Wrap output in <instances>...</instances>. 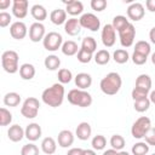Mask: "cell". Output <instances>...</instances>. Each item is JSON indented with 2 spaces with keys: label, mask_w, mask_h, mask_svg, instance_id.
<instances>
[{
  "label": "cell",
  "mask_w": 155,
  "mask_h": 155,
  "mask_svg": "<svg viewBox=\"0 0 155 155\" xmlns=\"http://www.w3.org/2000/svg\"><path fill=\"white\" fill-rule=\"evenodd\" d=\"M64 94H65L64 86L61 82H56L51 87H47L42 91L41 99L46 105L57 108V107L62 105V103L64 101Z\"/></svg>",
  "instance_id": "1"
},
{
  "label": "cell",
  "mask_w": 155,
  "mask_h": 155,
  "mask_svg": "<svg viewBox=\"0 0 155 155\" xmlns=\"http://www.w3.org/2000/svg\"><path fill=\"white\" fill-rule=\"evenodd\" d=\"M122 86V79L120 76L119 73L116 71H110L99 82V87H101V91L104 93V94H108V96H114L116 94L120 88Z\"/></svg>",
  "instance_id": "2"
},
{
  "label": "cell",
  "mask_w": 155,
  "mask_h": 155,
  "mask_svg": "<svg viewBox=\"0 0 155 155\" xmlns=\"http://www.w3.org/2000/svg\"><path fill=\"white\" fill-rule=\"evenodd\" d=\"M68 102L73 105L80 107V108H87L92 104L93 99L92 96L86 91V90H80V88H73L68 92Z\"/></svg>",
  "instance_id": "3"
},
{
  "label": "cell",
  "mask_w": 155,
  "mask_h": 155,
  "mask_svg": "<svg viewBox=\"0 0 155 155\" xmlns=\"http://www.w3.org/2000/svg\"><path fill=\"white\" fill-rule=\"evenodd\" d=\"M18 61H19V56L13 50L4 51L1 54V65H2L4 70L8 74H15V73L19 71Z\"/></svg>",
  "instance_id": "4"
},
{
  "label": "cell",
  "mask_w": 155,
  "mask_h": 155,
  "mask_svg": "<svg viewBox=\"0 0 155 155\" xmlns=\"http://www.w3.org/2000/svg\"><path fill=\"white\" fill-rule=\"evenodd\" d=\"M150 128H151V120L148 116H140L133 122L131 127V134L136 139H142Z\"/></svg>",
  "instance_id": "5"
},
{
  "label": "cell",
  "mask_w": 155,
  "mask_h": 155,
  "mask_svg": "<svg viewBox=\"0 0 155 155\" xmlns=\"http://www.w3.org/2000/svg\"><path fill=\"white\" fill-rule=\"evenodd\" d=\"M39 108H40L39 99L35 97H28L21 107V114L27 119H34L38 116Z\"/></svg>",
  "instance_id": "6"
},
{
  "label": "cell",
  "mask_w": 155,
  "mask_h": 155,
  "mask_svg": "<svg viewBox=\"0 0 155 155\" xmlns=\"http://www.w3.org/2000/svg\"><path fill=\"white\" fill-rule=\"evenodd\" d=\"M63 42H64L63 36L58 31H48L42 40L44 48L47 51H51V52H54L58 48H61Z\"/></svg>",
  "instance_id": "7"
},
{
  "label": "cell",
  "mask_w": 155,
  "mask_h": 155,
  "mask_svg": "<svg viewBox=\"0 0 155 155\" xmlns=\"http://www.w3.org/2000/svg\"><path fill=\"white\" fill-rule=\"evenodd\" d=\"M79 19H80L81 27L85 29H88L91 31H97L101 28V19L94 13H91V12L82 13Z\"/></svg>",
  "instance_id": "8"
},
{
  "label": "cell",
  "mask_w": 155,
  "mask_h": 155,
  "mask_svg": "<svg viewBox=\"0 0 155 155\" xmlns=\"http://www.w3.org/2000/svg\"><path fill=\"white\" fill-rule=\"evenodd\" d=\"M134 38H136V28L132 23H130L125 29H122L121 31H119V40L122 47H131L134 42Z\"/></svg>",
  "instance_id": "9"
},
{
  "label": "cell",
  "mask_w": 155,
  "mask_h": 155,
  "mask_svg": "<svg viewBox=\"0 0 155 155\" xmlns=\"http://www.w3.org/2000/svg\"><path fill=\"white\" fill-rule=\"evenodd\" d=\"M101 39L105 47H113L116 41V30L111 24H105L101 31Z\"/></svg>",
  "instance_id": "10"
},
{
  "label": "cell",
  "mask_w": 155,
  "mask_h": 155,
  "mask_svg": "<svg viewBox=\"0 0 155 155\" xmlns=\"http://www.w3.org/2000/svg\"><path fill=\"white\" fill-rule=\"evenodd\" d=\"M29 39L33 42H39L42 41L45 35H46V29L45 25L40 22H34L30 27H29Z\"/></svg>",
  "instance_id": "11"
},
{
  "label": "cell",
  "mask_w": 155,
  "mask_h": 155,
  "mask_svg": "<svg viewBox=\"0 0 155 155\" xmlns=\"http://www.w3.org/2000/svg\"><path fill=\"white\" fill-rule=\"evenodd\" d=\"M28 33V28L25 23L22 21H16L10 25V34L16 40H23Z\"/></svg>",
  "instance_id": "12"
},
{
  "label": "cell",
  "mask_w": 155,
  "mask_h": 155,
  "mask_svg": "<svg viewBox=\"0 0 155 155\" xmlns=\"http://www.w3.org/2000/svg\"><path fill=\"white\" fill-rule=\"evenodd\" d=\"M144 15H145V10L143 4L140 2H132L127 7V17L133 22L140 21L144 17Z\"/></svg>",
  "instance_id": "13"
},
{
  "label": "cell",
  "mask_w": 155,
  "mask_h": 155,
  "mask_svg": "<svg viewBox=\"0 0 155 155\" xmlns=\"http://www.w3.org/2000/svg\"><path fill=\"white\" fill-rule=\"evenodd\" d=\"M28 0H13L12 1V15L18 18L23 19L28 15Z\"/></svg>",
  "instance_id": "14"
},
{
  "label": "cell",
  "mask_w": 155,
  "mask_h": 155,
  "mask_svg": "<svg viewBox=\"0 0 155 155\" xmlns=\"http://www.w3.org/2000/svg\"><path fill=\"white\" fill-rule=\"evenodd\" d=\"M25 131V138L29 140V142H35L38 140L41 134H42V130H41V126L36 122H31L29 125H27V127L24 128Z\"/></svg>",
  "instance_id": "15"
},
{
  "label": "cell",
  "mask_w": 155,
  "mask_h": 155,
  "mask_svg": "<svg viewBox=\"0 0 155 155\" xmlns=\"http://www.w3.org/2000/svg\"><path fill=\"white\" fill-rule=\"evenodd\" d=\"M57 143L61 148H69L74 143V133L70 130H62L58 133Z\"/></svg>",
  "instance_id": "16"
},
{
  "label": "cell",
  "mask_w": 155,
  "mask_h": 155,
  "mask_svg": "<svg viewBox=\"0 0 155 155\" xmlns=\"http://www.w3.org/2000/svg\"><path fill=\"white\" fill-rule=\"evenodd\" d=\"M81 24H80V19L75 18V17H71V18H68L65 24H64V31L70 35V36H75L78 35L80 31H81Z\"/></svg>",
  "instance_id": "17"
},
{
  "label": "cell",
  "mask_w": 155,
  "mask_h": 155,
  "mask_svg": "<svg viewBox=\"0 0 155 155\" xmlns=\"http://www.w3.org/2000/svg\"><path fill=\"white\" fill-rule=\"evenodd\" d=\"M7 137L11 142H21L24 137H25V131L22 128V126L15 124V125H11L7 130Z\"/></svg>",
  "instance_id": "18"
},
{
  "label": "cell",
  "mask_w": 155,
  "mask_h": 155,
  "mask_svg": "<svg viewBox=\"0 0 155 155\" xmlns=\"http://www.w3.org/2000/svg\"><path fill=\"white\" fill-rule=\"evenodd\" d=\"M65 4V12L73 17L79 16L84 11V4L79 0H70V1H64Z\"/></svg>",
  "instance_id": "19"
},
{
  "label": "cell",
  "mask_w": 155,
  "mask_h": 155,
  "mask_svg": "<svg viewBox=\"0 0 155 155\" xmlns=\"http://www.w3.org/2000/svg\"><path fill=\"white\" fill-rule=\"evenodd\" d=\"M92 134V127L88 122L82 121L78 125L76 130H75V136L80 139V140H87Z\"/></svg>",
  "instance_id": "20"
},
{
  "label": "cell",
  "mask_w": 155,
  "mask_h": 155,
  "mask_svg": "<svg viewBox=\"0 0 155 155\" xmlns=\"http://www.w3.org/2000/svg\"><path fill=\"white\" fill-rule=\"evenodd\" d=\"M75 85L80 90H87L92 85V76L88 73H79L74 78Z\"/></svg>",
  "instance_id": "21"
},
{
  "label": "cell",
  "mask_w": 155,
  "mask_h": 155,
  "mask_svg": "<svg viewBox=\"0 0 155 155\" xmlns=\"http://www.w3.org/2000/svg\"><path fill=\"white\" fill-rule=\"evenodd\" d=\"M151 78L148 75V74H140L138 75V78L136 79V85L134 87L136 88H139L142 91H145L148 93H150V90H151Z\"/></svg>",
  "instance_id": "22"
},
{
  "label": "cell",
  "mask_w": 155,
  "mask_h": 155,
  "mask_svg": "<svg viewBox=\"0 0 155 155\" xmlns=\"http://www.w3.org/2000/svg\"><path fill=\"white\" fill-rule=\"evenodd\" d=\"M40 145H41L42 153L46 154V155H52L57 150V142L52 137H45L41 140V144Z\"/></svg>",
  "instance_id": "23"
},
{
  "label": "cell",
  "mask_w": 155,
  "mask_h": 155,
  "mask_svg": "<svg viewBox=\"0 0 155 155\" xmlns=\"http://www.w3.org/2000/svg\"><path fill=\"white\" fill-rule=\"evenodd\" d=\"M50 21L56 25L65 24L67 22V12L63 8H54L50 13Z\"/></svg>",
  "instance_id": "24"
},
{
  "label": "cell",
  "mask_w": 155,
  "mask_h": 155,
  "mask_svg": "<svg viewBox=\"0 0 155 155\" xmlns=\"http://www.w3.org/2000/svg\"><path fill=\"white\" fill-rule=\"evenodd\" d=\"M30 13H31L33 18H34L36 22H40V23L47 18V11H46V8H45L42 5H40V4L33 5L31 8H30Z\"/></svg>",
  "instance_id": "25"
},
{
  "label": "cell",
  "mask_w": 155,
  "mask_h": 155,
  "mask_svg": "<svg viewBox=\"0 0 155 155\" xmlns=\"http://www.w3.org/2000/svg\"><path fill=\"white\" fill-rule=\"evenodd\" d=\"M35 67L31 63H23L19 67V76L23 80H31L35 76Z\"/></svg>",
  "instance_id": "26"
},
{
  "label": "cell",
  "mask_w": 155,
  "mask_h": 155,
  "mask_svg": "<svg viewBox=\"0 0 155 155\" xmlns=\"http://www.w3.org/2000/svg\"><path fill=\"white\" fill-rule=\"evenodd\" d=\"M79 50H80V48H79L78 44H76L74 40H67V41H64L63 45H62V47H61L62 53L65 54V56H69V57L78 54Z\"/></svg>",
  "instance_id": "27"
},
{
  "label": "cell",
  "mask_w": 155,
  "mask_h": 155,
  "mask_svg": "<svg viewBox=\"0 0 155 155\" xmlns=\"http://www.w3.org/2000/svg\"><path fill=\"white\" fill-rule=\"evenodd\" d=\"M21 101H22L21 94L17 92H7L2 99V102L6 107H17V105H19Z\"/></svg>",
  "instance_id": "28"
},
{
  "label": "cell",
  "mask_w": 155,
  "mask_h": 155,
  "mask_svg": "<svg viewBox=\"0 0 155 155\" xmlns=\"http://www.w3.org/2000/svg\"><path fill=\"white\" fill-rule=\"evenodd\" d=\"M93 59H94V62H96L98 65H105V64H108L109 61H110V52H109L108 50H105V48L98 50V51L94 53Z\"/></svg>",
  "instance_id": "29"
},
{
  "label": "cell",
  "mask_w": 155,
  "mask_h": 155,
  "mask_svg": "<svg viewBox=\"0 0 155 155\" xmlns=\"http://www.w3.org/2000/svg\"><path fill=\"white\" fill-rule=\"evenodd\" d=\"M44 65L47 70H51V71L57 70L61 65V59L56 54H48L44 61Z\"/></svg>",
  "instance_id": "30"
},
{
  "label": "cell",
  "mask_w": 155,
  "mask_h": 155,
  "mask_svg": "<svg viewBox=\"0 0 155 155\" xmlns=\"http://www.w3.org/2000/svg\"><path fill=\"white\" fill-rule=\"evenodd\" d=\"M81 48L86 50L87 52L96 53L97 52V41L92 36H85L81 41Z\"/></svg>",
  "instance_id": "31"
},
{
  "label": "cell",
  "mask_w": 155,
  "mask_h": 155,
  "mask_svg": "<svg viewBox=\"0 0 155 155\" xmlns=\"http://www.w3.org/2000/svg\"><path fill=\"white\" fill-rule=\"evenodd\" d=\"M113 59L117 63V64H125L128 62L130 59V53L127 52V50L125 48H117L114 51L113 53Z\"/></svg>",
  "instance_id": "32"
},
{
  "label": "cell",
  "mask_w": 155,
  "mask_h": 155,
  "mask_svg": "<svg viewBox=\"0 0 155 155\" xmlns=\"http://www.w3.org/2000/svg\"><path fill=\"white\" fill-rule=\"evenodd\" d=\"M128 24H130L128 19H127L125 16H122V15H117V16H115V17L113 18V22H111V25L114 27V29H115L117 33L121 31L122 29H125Z\"/></svg>",
  "instance_id": "33"
},
{
  "label": "cell",
  "mask_w": 155,
  "mask_h": 155,
  "mask_svg": "<svg viewBox=\"0 0 155 155\" xmlns=\"http://www.w3.org/2000/svg\"><path fill=\"white\" fill-rule=\"evenodd\" d=\"M134 52L140 53V54L148 57V56L151 53V46H150V44H149L148 41H145V40H139V41H137L136 45H134Z\"/></svg>",
  "instance_id": "34"
},
{
  "label": "cell",
  "mask_w": 155,
  "mask_h": 155,
  "mask_svg": "<svg viewBox=\"0 0 155 155\" xmlns=\"http://www.w3.org/2000/svg\"><path fill=\"white\" fill-rule=\"evenodd\" d=\"M150 104H151V102H150L149 97L142 98V99H138V101H133V108H134V110L138 111V113H144V111H147V110L150 108Z\"/></svg>",
  "instance_id": "35"
},
{
  "label": "cell",
  "mask_w": 155,
  "mask_h": 155,
  "mask_svg": "<svg viewBox=\"0 0 155 155\" xmlns=\"http://www.w3.org/2000/svg\"><path fill=\"white\" fill-rule=\"evenodd\" d=\"M109 143H110V145H111L113 149H115V150H117V151H121V150L124 149L126 142H125V138H124L121 134H113V136L110 137Z\"/></svg>",
  "instance_id": "36"
},
{
  "label": "cell",
  "mask_w": 155,
  "mask_h": 155,
  "mask_svg": "<svg viewBox=\"0 0 155 155\" xmlns=\"http://www.w3.org/2000/svg\"><path fill=\"white\" fill-rule=\"evenodd\" d=\"M149 145L145 142H138L132 145L131 153L132 155H147L149 153Z\"/></svg>",
  "instance_id": "37"
},
{
  "label": "cell",
  "mask_w": 155,
  "mask_h": 155,
  "mask_svg": "<svg viewBox=\"0 0 155 155\" xmlns=\"http://www.w3.org/2000/svg\"><path fill=\"white\" fill-rule=\"evenodd\" d=\"M91 145L93 148V150H103L107 145V139L103 134H97L92 138L91 140Z\"/></svg>",
  "instance_id": "38"
},
{
  "label": "cell",
  "mask_w": 155,
  "mask_h": 155,
  "mask_svg": "<svg viewBox=\"0 0 155 155\" xmlns=\"http://www.w3.org/2000/svg\"><path fill=\"white\" fill-rule=\"evenodd\" d=\"M73 80V73L68 69V68H62L58 69V81L64 85V84H69Z\"/></svg>",
  "instance_id": "39"
},
{
  "label": "cell",
  "mask_w": 155,
  "mask_h": 155,
  "mask_svg": "<svg viewBox=\"0 0 155 155\" xmlns=\"http://www.w3.org/2000/svg\"><path fill=\"white\" fill-rule=\"evenodd\" d=\"M12 122V114L8 109L2 107L0 109V125L1 126H7Z\"/></svg>",
  "instance_id": "40"
},
{
  "label": "cell",
  "mask_w": 155,
  "mask_h": 155,
  "mask_svg": "<svg viewBox=\"0 0 155 155\" xmlns=\"http://www.w3.org/2000/svg\"><path fill=\"white\" fill-rule=\"evenodd\" d=\"M39 148L34 143L24 144L21 149V155H39Z\"/></svg>",
  "instance_id": "41"
},
{
  "label": "cell",
  "mask_w": 155,
  "mask_h": 155,
  "mask_svg": "<svg viewBox=\"0 0 155 155\" xmlns=\"http://www.w3.org/2000/svg\"><path fill=\"white\" fill-rule=\"evenodd\" d=\"M76 58H78V61H79L80 63L86 64V63H90V62L92 61L93 53L87 52L86 50H84V48L80 47V50H79V52H78V54H76Z\"/></svg>",
  "instance_id": "42"
},
{
  "label": "cell",
  "mask_w": 155,
  "mask_h": 155,
  "mask_svg": "<svg viewBox=\"0 0 155 155\" xmlns=\"http://www.w3.org/2000/svg\"><path fill=\"white\" fill-rule=\"evenodd\" d=\"M11 22H12V16L6 11H1L0 12V27L1 28H6L7 25H10Z\"/></svg>",
  "instance_id": "43"
},
{
  "label": "cell",
  "mask_w": 155,
  "mask_h": 155,
  "mask_svg": "<svg viewBox=\"0 0 155 155\" xmlns=\"http://www.w3.org/2000/svg\"><path fill=\"white\" fill-rule=\"evenodd\" d=\"M107 5L108 2L105 0H91V7L97 12H102L103 10H105Z\"/></svg>",
  "instance_id": "44"
},
{
  "label": "cell",
  "mask_w": 155,
  "mask_h": 155,
  "mask_svg": "<svg viewBox=\"0 0 155 155\" xmlns=\"http://www.w3.org/2000/svg\"><path fill=\"white\" fill-rule=\"evenodd\" d=\"M131 59H132V62H133L136 65H143L144 63H147L148 57H147V56H143V54H140V53H137V52L133 51V53H132V56H131Z\"/></svg>",
  "instance_id": "45"
},
{
  "label": "cell",
  "mask_w": 155,
  "mask_h": 155,
  "mask_svg": "<svg viewBox=\"0 0 155 155\" xmlns=\"http://www.w3.org/2000/svg\"><path fill=\"white\" fill-rule=\"evenodd\" d=\"M131 97H132V99L133 101H138V99H142V98H147V97H149V93L148 92H145V91H142V90H139V88H133L132 90V92H131Z\"/></svg>",
  "instance_id": "46"
},
{
  "label": "cell",
  "mask_w": 155,
  "mask_h": 155,
  "mask_svg": "<svg viewBox=\"0 0 155 155\" xmlns=\"http://www.w3.org/2000/svg\"><path fill=\"white\" fill-rule=\"evenodd\" d=\"M144 139H145V143L150 147V145H155V127H151L147 134L144 136Z\"/></svg>",
  "instance_id": "47"
},
{
  "label": "cell",
  "mask_w": 155,
  "mask_h": 155,
  "mask_svg": "<svg viewBox=\"0 0 155 155\" xmlns=\"http://www.w3.org/2000/svg\"><path fill=\"white\" fill-rule=\"evenodd\" d=\"M84 150L81 148H70L67 153V155H84Z\"/></svg>",
  "instance_id": "48"
},
{
  "label": "cell",
  "mask_w": 155,
  "mask_h": 155,
  "mask_svg": "<svg viewBox=\"0 0 155 155\" xmlns=\"http://www.w3.org/2000/svg\"><path fill=\"white\" fill-rule=\"evenodd\" d=\"M145 7L150 12H155V0H147L145 1Z\"/></svg>",
  "instance_id": "49"
},
{
  "label": "cell",
  "mask_w": 155,
  "mask_h": 155,
  "mask_svg": "<svg viewBox=\"0 0 155 155\" xmlns=\"http://www.w3.org/2000/svg\"><path fill=\"white\" fill-rule=\"evenodd\" d=\"M10 5H12L10 0H0V8L1 10H6L7 7H10Z\"/></svg>",
  "instance_id": "50"
},
{
  "label": "cell",
  "mask_w": 155,
  "mask_h": 155,
  "mask_svg": "<svg viewBox=\"0 0 155 155\" xmlns=\"http://www.w3.org/2000/svg\"><path fill=\"white\" fill-rule=\"evenodd\" d=\"M149 39H150L151 44L155 45V27H153V28L150 29V31H149Z\"/></svg>",
  "instance_id": "51"
},
{
  "label": "cell",
  "mask_w": 155,
  "mask_h": 155,
  "mask_svg": "<svg viewBox=\"0 0 155 155\" xmlns=\"http://www.w3.org/2000/svg\"><path fill=\"white\" fill-rule=\"evenodd\" d=\"M102 155H119V151L111 148V149H107Z\"/></svg>",
  "instance_id": "52"
},
{
  "label": "cell",
  "mask_w": 155,
  "mask_h": 155,
  "mask_svg": "<svg viewBox=\"0 0 155 155\" xmlns=\"http://www.w3.org/2000/svg\"><path fill=\"white\" fill-rule=\"evenodd\" d=\"M84 155H97V154H96V150H93V149H85Z\"/></svg>",
  "instance_id": "53"
},
{
  "label": "cell",
  "mask_w": 155,
  "mask_h": 155,
  "mask_svg": "<svg viewBox=\"0 0 155 155\" xmlns=\"http://www.w3.org/2000/svg\"><path fill=\"white\" fill-rule=\"evenodd\" d=\"M149 99H150V102H151L153 104H155V90L150 91V93H149Z\"/></svg>",
  "instance_id": "54"
},
{
  "label": "cell",
  "mask_w": 155,
  "mask_h": 155,
  "mask_svg": "<svg viewBox=\"0 0 155 155\" xmlns=\"http://www.w3.org/2000/svg\"><path fill=\"white\" fill-rule=\"evenodd\" d=\"M150 58H151V63L155 65V52L151 53V57H150Z\"/></svg>",
  "instance_id": "55"
},
{
  "label": "cell",
  "mask_w": 155,
  "mask_h": 155,
  "mask_svg": "<svg viewBox=\"0 0 155 155\" xmlns=\"http://www.w3.org/2000/svg\"><path fill=\"white\" fill-rule=\"evenodd\" d=\"M119 155H131V154L127 153V151H125V150H121V151H119Z\"/></svg>",
  "instance_id": "56"
},
{
  "label": "cell",
  "mask_w": 155,
  "mask_h": 155,
  "mask_svg": "<svg viewBox=\"0 0 155 155\" xmlns=\"http://www.w3.org/2000/svg\"><path fill=\"white\" fill-rule=\"evenodd\" d=\"M151 155H155V153H154V154H151Z\"/></svg>",
  "instance_id": "57"
}]
</instances>
